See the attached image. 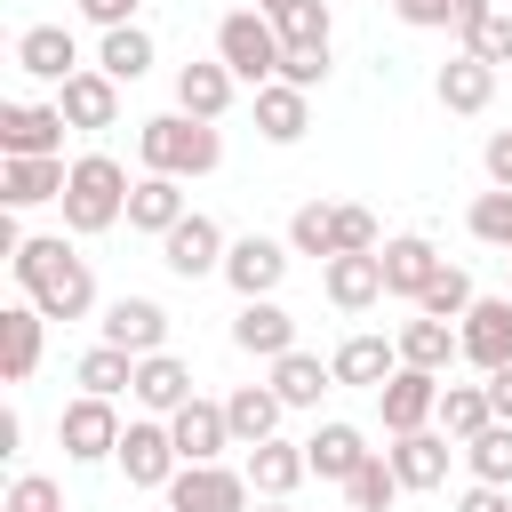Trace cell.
<instances>
[{
    "label": "cell",
    "instance_id": "1",
    "mask_svg": "<svg viewBox=\"0 0 512 512\" xmlns=\"http://www.w3.org/2000/svg\"><path fill=\"white\" fill-rule=\"evenodd\" d=\"M8 264H16V288H24L48 320H88V304H96V272H88V256H80L64 232H32Z\"/></svg>",
    "mask_w": 512,
    "mask_h": 512
},
{
    "label": "cell",
    "instance_id": "2",
    "mask_svg": "<svg viewBox=\"0 0 512 512\" xmlns=\"http://www.w3.org/2000/svg\"><path fill=\"white\" fill-rule=\"evenodd\" d=\"M128 168L112 160V152H80L72 160V184H64V232H112L120 216H128Z\"/></svg>",
    "mask_w": 512,
    "mask_h": 512
},
{
    "label": "cell",
    "instance_id": "3",
    "mask_svg": "<svg viewBox=\"0 0 512 512\" xmlns=\"http://www.w3.org/2000/svg\"><path fill=\"white\" fill-rule=\"evenodd\" d=\"M136 152H144V168H160V176H208V168L224 160V136H216V120L160 112V120L136 128Z\"/></svg>",
    "mask_w": 512,
    "mask_h": 512
},
{
    "label": "cell",
    "instance_id": "4",
    "mask_svg": "<svg viewBox=\"0 0 512 512\" xmlns=\"http://www.w3.org/2000/svg\"><path fill=\"white\" fill-rule=\"evenodd\" d=\"M216 56L232 64V80L264 88V80H280V56H288V40H280V24H272L264 8H232V16L216 24Z\"/></svg>",
    "mask_w": 512,
    "mask_h": 512
},
{
    "label": "cell",
    "instance_id": "5",
    "mask_svg": "<svg viewBox=\"0 0 512 512\" xmlns=\"http://www.w3.org/2000/svg\"><path fill=\"white\" fill-rule=\"evenodd\" d=\"M120 416H112V400L104 392H80V400H64V416H56V440H64V456L72 464H104V456H120Z\"/></svg>",
    "mask_w": 512,
    "mask_h": 512
},
{
    "label": "cell",
    "instance_id": "6",
    "mask_svg": "<svg viewBox=\"0 0 512 512\" xmlns=\"http://www.w3.org/2000/svg\"><path fill=\"white\" fill-rule=\"evenodd\" d=\"M376 408H384V432H392V440H400V432H424V424L440 416V376L400 360V368L376 384Z\"/></svg>",
    "mask_w": 512,
    "mask_h": 512
},
{
    "label": "cell",
    "instance_id": "7",
    "mask_svg": "<svg viewBox=\"0 0 512 512\" xmlns=\"http://www.w3.org/2000/svg\"><path fill=\"white\" fill-rule=\"evenodd\" d=\"M224 248H232V240H224V224H216V216H200V208H192L176 232H160V264H168L176 280H208V272H224Z\"/></svg>",
    "mask_w": 512,
    "mask_h": 512
},
{
    "label": "cell",
    "instance_id": "8",
    "mask_svg": "<svg viewBox=\"0 0 512 512\" xmlns=\"http://www.w3.org/2000/svg\"><path fill=\"white\" fill-rule=\"evenodd\" d=\"M456 336H464V360L480 376L512 368V296H472V312L456 320Z\"/></svg>",
    "mask_w": 512,
    "mask_h": 512
},
{
    "label": "cell",
    "instance_id": "9",
    "mask_svg": "<svg viewBox=\"0 0 512 512\" xmlns=\"http://www.w3.org/2000/svg\"><path fill=\"white\" fill-rule=\"evenodd\" d=\"M168 512H248V472H232V464H184L168 480Z\"/></svg>",
    "mask_w": 512,
    "mask_h": 512
},
{
    "label": "cell",
    "instance_id": "10",
    "mask_svg": "<svg viewBox=\"0 0 512 512\" xmlns=\"http://www.w3.org/2000/svg\"><path fill=\"white\" fill-rule=\"evenodd\" d=\"M288 256H296L288 240H264V232H240V240L224 248V280L240 288V304H248V296H272V288L288 280Z\"/></svg>",
    "mask_w": 512,
    "mask_h": 512
},
{
    "label": "cell",
    "instance_id": "11",
    "mask_svg": "<svg viewBox=\"0 0 512 512\" xmlns=\"http://www.w3.org/2000/svg\"><path fill=\"white\" fill-rule=\"evenodd\" d=\"M120 472H128V488H168L176 472H184V456H176V432L168 424H128L120 432Z\"/></svg>",
    "mask_w": 512,
    "mask_h": 512
},
{
    "label": "cell",
    "instance_id": "12",
    "mask_svg": "<svg viewBox=\"0 0 512 512\" xmlns=\"http://www.w3.org/2000/svg\"><path fill=\"white\" fill-rule=\"evenodd\" d=\"M64 104H0V160H32V152H64Z\"/></svg>",
    "mask_w": 512,
    "mask_h": 512
},
{
    "label": "cell",
    "instance_id": "13",
    "mask_svg": "<svg viewBox=\"0 0 512 512\" xmlns=\"http://www.w3.org/2000/svg\"><path fill=\"white\" fill-rule=\"evenodd\" d=\"M168 432H176V456H184V464H216V456L232 448V416H224V400H200V392L168 416Z\"/></svg>",
    "mask_w": 512,
    "mask_h": 512
},
{
    "label": "cell",
    "instance_id": "14",
    "mask_svg": "<svg viewBox=\"0 0 512 512\" xmlns=\"http://www.w3.org/2000/svg\"><path fill=\"white\" fill-rule=\"evenodd\" d=\"M16 72H24V80H48V88H64V80L80 72V48H72V32H64V24H24V32H16Z\"/></svg>",
    "mask_w": 512,
    "mask_h": 512
},
{
    "label": "cell",
    "instance_id": "15",
    "mask_svg": "<svg viewBox=\"0 0 512 512\" xmlns=\"http://www.w3.org/2000/svg\"><path fill=\"white\" fill-rule=\"evenodd\" d=\"M56 104H64V120H72V128H88V136H96V128H112V120H120V80H112L104 64H80V72L56 88Z\"/></svg>",
    "mask_w": 512,
    "mask_h": 512
},
{
    "label": "cell",
    "instance_id": "16",
    "mask_svg": "<svg viewBox=\"0 0 512 512\" xmlns=\"http://www.w3.org/2000/svg\"><path fill=\"white\" fill-rule=\"evenodd\" d=\"M320 288H328V304H336V312H368V304L384 296V256H376V248L328 256V264H320Z\"/></svg>",
    "mask_w": 512,
    "mask_h": 512
},
{
    "label": "cell",
    "instance_id": "17",
    "mask_svg": "<svg viewBox=\"0 0 512 512\" xmlns=\"http://www.w3.org/2000/svg\"><path fill=\"white\" fill-rule=\"evenodd\" d=\"M104 344H120V352H168V312L152 304V296H112L104 304Z\"/></svg>",
    "mask_w": 512,
    "mask_h": 512
},
{
    "label": "cell",
    "instance_id": "18",
    "mask_svg": "<svg viewBox=\"0 0 512 512\" xmlns=\"http://www.w3.org/2000/svg\"><path fill=\"white\" fill-rule=\"evenodd\" d=\"M40 336H48V312H40L32 296L0 312V384H32V368H40Z\"/></svg>",
    "mask_w": 512,
    "mask_h": 512
},
{
    "label": "cell",
    "instance_id": "19",
    "mask_svg": "<svg viewBox=\"0 0 512 512\" xmlns=\"http://www.w3.org/2000/svg\"><path fill=\"white\" fill-rule=\"evenodd\" d=\"M72 168L64 152H32V160H0V200L8 208H40V200H64Z\"/></svg>",
    "mask_w": 512,
    "mask_h": 512
},
{
    "label": "cell",
    "instance_id": "20",
    "mask_svg": "<svg viewBox=\"0 0 512 512\" xmlns=\"http://www.w3.org/2000/svg\"><path fill=\"white\" fill-rule=\"evenodd\" d=\"M232 64L224 56H200V64H184L176 72V112H192V120H224L232 112Z\"/></svg>",
    "mask_w": 512,
    "mask_h": 512
},
{
    "label": "cell",
    "instance_id": "21",
    "mask_svg": "<svg viewBox=\"0 0 512 512\" xmlns=\"http://www.w3.org/2000/svg\"><path fill=\"white\" fill-rule=\"evenodd\" d=\"M184 216H192V208H184V176H160V168H144V176H136V192H128V224L160 240V232H176Z\"/></svg>",
    "mask_w": 512,
    "mask_h": 512
},
{
    "label": "cell",
    "instance_id": "22",
    "mask_svg": "<svg viewBox=\"0 0 512 512\" xmlns=\"http://www.w3.org/2000/svg\"><path fill=\"white\" fill-rule=\"evenodd\" d=\"M376 256H384V296H408V304H416V296L432 288V272H440V248H432L424 232H400V240H384Z\"/></svg>",
    "mask_w": 512,
    "mask_h": 512
},
{
    "label": "cell",
    "instance_id": "23",
    "mask_svg": "<svg viewBox=\"0 0 512 512\" xmlns=\"http://www.w3.org/2000/svg\"><path fill=\"white\" fill-rule=\"evenodd\" d=\"M232 344L256 352V360H280V352H296V320H288L272 296H248L240 320H232Z\"/></svg>",
    "mask_w": 512,
    "mask_h": 512
},
{
    "label": "cell",
    "instance_id": "24",
    "mask_svg": "<svg viewBox=\"0 0 512 512\" xmlns=\"http://www.w3.org/2000/svg\"><path fill=\"white\" fill-rule=\"evenodd\" d=\"M384 456H392L400 488H440V480H448V456H456V448H448V432H432V424H424V432H400V440H392Z\"/></svg>",
    "mask_w": 512,
    "mask_h": 512
},
{
    "label": "cell",
    "instance_id": "25",
    "mask_svg": "<svg viewBox=\"0 0 512 512\" xmlns=\"http://www.w3.org/2000/svg\"><path fill=\"white\" fill-rule=\"evenodd\" d=\"M304 472H312L304 440H280V432H272V440H256V448H248V488H256V496H296V480H304Z\"/></svg>",
    "mask_w": 512,
    "mask_h": 512
},
{
    "label": "cell",
    "instance_id": "26",
    "mask_svg": "<svg viewBox=\"0 0 512 512\" xmlns=\"http://www.w3.org/2000/svg\"><path fill=\"white\" fill-rule=\"evenodd\" d=\"M304 456H312V472H320V480H336V488H344V480H352V472H360L376 448L360 440V424H312Z\"/></svg>",
    "mask_w": 512,
    "mask_h": 512
},
{
    "label": "cell",
    "instance_id": "27",
    "mask_svg": "<svg viewBox=\"0 0 512 512\" xmlns=\"http://www.w3.org/2000/svg\"><path fill=\"white\" fill-rule=\"evenodd\" d=\"M256 128H264V144H296L312 128V96L288 88V80H264L256 88Z\"/></svg>",
    "mask_w": 512,
    "mask_h": 512
},
{
    "label": "cell",
    "instance_id": "28",
    "mask_svg": "<svg viewBox=\"0 0 512 512\" xmlns=\"http://www.w3.org/2000/svg\"><path fill=\"white\" fill-rule=\"evenodd\" d=\"M136 400H144L152 416H176V408L192 400V368H184L176 352H144V360H136Z\"/></svg>",
    "mask_w": 512,
    "mask_h": 512
},
{
    "label": "cell",
    "instance_id": "29",
    "mask_svg": "<svg viewBox=\"0 0 512 512\" xmlns=\"http://www.w3.org/2000/svg\"><path fill=\"white\" fill-rule=\"evenodd\" d=\"M432 88H440V104H448V112H488V96H496V64H480V56L464 48V56H448V64H440V80H432Z\"/></svg>",
    "mask_w": 512,
    "mask_h": 512
},
{
    "label": "cell",
    "instance_id": "30",
    "mask_svg": "<svg viewBox=\"0 0 512 512\" xmlns=\"http://www.w3.org/2000/svg\"><path fill=\"white\" fill-rule=\"evenodd\" d=\"M392 344H400V360H408V368H432V376H440L448 360H464V336H456L448 320H432V312H416Z\"/></svg>",
    "mask_w": 512,
    "mask_h": 512
},
{
    "label": "cell",
    "instance_id": "31",
    "mask_svg": "<svg viewBox=\"0 0 512 512\" xmlns=\"http://www.w3.org/2000/svg\"><path fill=\"white\" fill-rule=\"evenodd\" d=\"M328 368H336V384H368V392H376V384L400 368V344H392V336H344Z\"/></svg>",
    "mask_w": 512,
    "mask_h": 512
},
{
    "label": "cell",
    "instance_id": "32",
    "mask_svg": "<svg viewBox=\"0 0 512 512\" xmlns=\"http://www.w3.org/2000/svg\"><path fill=\"white\" fill-rule=\"evenodd\" d=\"M328 384H336V368H328L320 352H280V360H272V392H280L288 408H320Z\"/></svg>",
    "mask_w": 512,
    "mask_h": 512
},
{
    "label": "cell",
    "instance_id": "33",
    "mask_svg": "<svg viewBox=\"0 0 512 512\" xmlns=\"http://www.w3.org/2000/svg\"><path fill=\"white\" fill-rule=\"evenodd\" d=\"M280 408H288V400H280L272 384H240V392L224 400V416H232V440H240V448L272 440V432H280Z\"/></svg>",
    "mask_w": 512,
    "mask_h": 512
},
{
    "label": "cell",
    "instance_id": "34",
    "mask_svg": "<svg viewBox=\"0 0 512 512\" xmlns=\"http://www.w3.org/2000/svg\"><path fill=\"white\" fill-rule=\"evenodd\" d=\"M96 64H104L120 88H136V80L152 72V32H144V24H112L104 48H96Z\"/></svg>",
    "mask_w": 512,
    "mask_h": 512
},
{
    "label": "cell",
    "instance_id": "35",
    "mask_svg": "<svg viewBox=\"0 0 512 512\" xmlns=\"http://www.w3.org/2000/svg\"><path fill=\"white\" fill-rule=\"evenodd\" d=\"M488 424H496L488 384H440V432H448V440H472V432H488Z\"/></svg>",
    "mask_w": 512,
    "mask_h": 512
},
{
    "label": "cell",
    "instance_id": "36",
    "mask_svg": "<svg viewBox=\"0 0 512 512\" xmlns=\"http://www.w3.org/2000/svg\"><path fill=\"white\" fill-rule=\"evenodd\" d=\"M80 392H104V400L136 392V352H120V344H96V352H80Z\"/></svg>",
    "mask_w": 512,
    "mask_h": 512
},
{
    "label": "cell",
    "instance_id": "37",
    "mask_svg": "<svg viewBox=\"0 0 512 512\" xmlns=\"http://www.w3.org/2000/svg\"><path fill=\"white\" fill-rule=\"evenodd\" d=\"M464 464H472V480H496V488H512V424L496 416L488 432H472V440H464Z\"/></svg>",
    "mask_w": 512,
    "mask_h": 512
},
{
    "label": "cell",
    "instance_id": "38",
    "mask_svg": "<svg viewBox=\"0 0 512 512\" xmlns=\"http://www.w3.org/2000/svg\"><path fill=\"white\" fill-rule=\"evenodd\" d=\"M392 496H400V472H392V456H368V464L344 480V504H352V512H392Z\"/></svg>",
    "mask_w": 512,
    "mask_h": 512
},
{
    "label": "cell",
    "instance_id": "39",
    "mask_svg": "<svg viewBox=\"0 0 512 512\" xmlns=\"http://www.w3.org/2000/svg\"><path fill=\"white\" fill-rule=\"evenodd\" d=\"M288 248H296V256H320V264H328V256H336V208L304 200V208L288 216Z\"/></svg>",
    "mask_w": 512,
    "mask_h": 512
},
{
    "label": "cell",
    "instance_id": "40",
    "mask_svg": "<svg viewBox=\"0 0 512 512\" xmlns=\"http://www.w3.org/2000/svg\"><path fill=\"white\" fill-rule=\"evenodd\" d=\"M416 312H432V320H464V312H472V272L440 264V272H432V288L416 296Z\"/></svg>",
    "mask_w": 512,
    "mask_h": 512
},
{
    "label": "cell",
    "instance_id": "41",
    "mask_svg": "<svg viewBox=\"0 0 512 512\" xmlns=\"http://www.w3.org/2000/svg\"><path fill=\"white\" fill-rule=\"evenodd\" d=\"M472 240H488V248L512 256V184H496V192L472 200Z\"/></svg>",
    "mask_w": 512,
    "mask_h": 512
},
{
    "label": "cell",
    "instance_id": "42",
    "mask_svg": "<svg viewBox=\"0 0 512 512\" xmlns=\"http://www.w3.org/2000/svg\"><path fill=\"white\" fill-rule=\"evenodd\" d=\"M464 48H472L480 64H512V8H488V16L464 32Z\"/></svg>",
    "mask_w": 512,
    "mask_h": 512
},
{
    "label": "cell",
    "instance_id": "43",
    "mask_svg": "<svg viewBox=\"0 0 512 512\" xmlns=\"http://www.w3.org/2000/svg\"><path fill=\"white\" fill-rule=\"evenodd\" d=\"M280 80H288V88H304V96H312V88H320V80H328V40H296V48H288V56H280Z\"/></svg>",
    "mask_w": 512,
    "mask_h": 512
},
{
    "label": "cell",
    "instance_id": "44",
    "mask_svg": "<svg viewBox=\"0 0 512 512\" xmlns=\"http://www.w3.org/2000/svg\"><path fill=\"white\" fill-rule=\"evenodd\" d=\"M0 512H64V488H56L48 472H16V488H8Z\"/></svg>",
    "mask_w": 512,
    "mask_h": 512
},
{
    "label": "cell",
    "instance_id": "45",
    "mask_svg": "<svg viewBox=\"0 0 512 512\" xmlns=\"http://www.w3.org/2000/svg\"><path fill=\"white\" fill-rule=\"evenodd\" d=\"M280 24V40L296 48V40H328V8L320 0H304V8H288V16H272Z\"/></svg>",
    "mask_w": 512,
    "mask_h": 512
},
{
    "label": "cell",
    "instance_id": "46",
    "mask_svg": "<svg viewBox=\"0 0 512 512\" xmlns=\"http://www.w3.org/2000/svg\"><path fill=\"white\" fill-rule=\"evenodd\" d=\"M352 248H384L368 208H336V256H352Z\"/></svg>",
    "mask_w": 512,
    "mask_h": 512
},
{
    "label": "cell",
    "instance_id": "47",
    "mask_svg": "<svg viewBox=\"0 0 512 512\" xmlns=\"http://www.w3.org/2000/svg\"><path fill=\"white\" fill-rule=\"evenodd\" d=\"M400 8V24H416V32H440V24H456V0H392Z\"/></svg>",
    "mask_w": 512,
    "mask_h": 512
},
{
    "label": "cell",
    "instance_id": "48",
    "mask_svg": "<svg viewBox=\"0 0 512 512\" xmlns=\"http://www.w3.org/2000/svg\"><path fill=\"white\" fill-rule=\"evenodd\" d=\"M456 512H512V488H496V480H472V488L456 496Z\"/></svg>",
    "mask_w": 512,
    "mask_h": 512
},
{
    "label": "cell",
    "instance_id": "49",
    "mask_svg": "<svg viewBox=\"0 0 512 512\" xmlns=\"http://www.w3.org/2000/svg\"><path fill=\"white\" fill-rule=\"evenodd\" d=\"M480 160H488V184H512V128H496Z\"/></svg>",
    "mask_w": 512,
    "mask_h": 512
},
{
    "label": "cell",
    "instance_id": "50",
    "mask_svg": "<svg viewBox=\"0 0 512 512\" xmlns=\"http://www.w3.org/2000/svg\"><path fill=\"white\" fill-rule=\"evenodd\" d=\"M80 16L112 32V24H128V16H136V0H80Z\"/></svg>",
    "mask_w": 512,
    "mask_h": 512
},
{
    "label": "cell",
    "instance_id": "51",
    "mask_svg": "<svg viewBox=\"0 0 512 512\" xmlns=\"http://www.w3.org/2000/svg\"><path fill=\"white\" fill-rule=\"evenodd\" d=\"M488 8H496V0H456V24H448V32H456V40H464V32H472V24H480V16H488Z\"/></svg>",
    "mask_w": 512,
    "mask_h": 512
},
{
    "label": "cell",
    "instance_id": "52",
    "mask_svg": "<svg viewBox=\"0 0 512 512\" xmlns=\"http://www.w3.org/2000/svg\"><path fill=\"white\" fill-rule=\"evenodd\" d=\"M488 400H496V416L512 424V368H496V376H488Z\"/></svg>",
    "mask_w": 512,
    "mask_h": 512
},
{
    "label": "cell",
    "instance_id": "53",
    "mask_svg": "<svg viewBox=\"0 0 512 512\" xmlns=\"http://www.w3.org/2000/svg\"><path fill=\"white\" fill-rule=\"evenodd\" d=\"M16 440H24V416H16V408H0V456H16Z\"/></svg>",
    "mask_w": 512,
    "mask_h": 512
},
{
    "label": "cell",
    "instance_id": "54",
    "mask_svg": "<svg viewBox=\"0 0 512 512\" xmlns=\"http://www.w3.org/2000/svg\"><path fill=\"white\" fill-rule=\"evenodd\" d=\"M256 8H264V16H288V8H304V0H256Z\"/></svg>",
    "mask_w": 512,
    "mask_h": 512
},
{
    "label": "cell",
    "instance_id": "55",
    "mask_svg": "<svg viewBox=\"0 0 512 512\" xmlns=\"http://www.w3.org/2000/svg\"><path fill=\"white\" fill-rule=\"evenodd\" d=\"M256 512H288V496H264V504H256Z\"/></svg>",
    "mask_w": 512,
    "mask_h": 512
}]
</instances>
